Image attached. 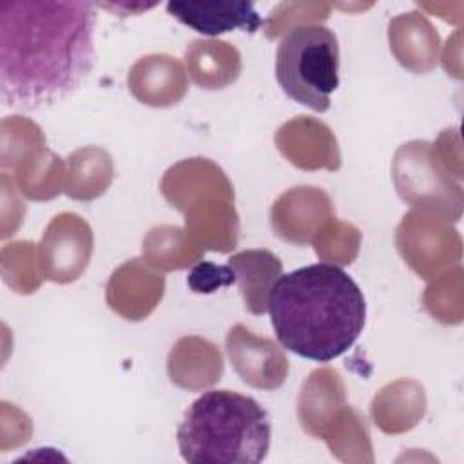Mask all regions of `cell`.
I'll use <instances>...</instances> for the list:
<instances>
[{"label": "cell", "mask_w": 464, "mask_h": 464, "mask_svg": "<svg viewBox=\"0 0 464 464\" xmlns=\"http://www.w3.org/2000/svg\"><path fill=\"white\" fill-rule=\"evenodd\" d=\"M161 192L169 205L181 212L212 196L234 198L225 172L205 158L185 160L170 167L163 176Z\"/></svg>", "instance_id": "12"}, {"label": "cell", "mask_w": 464, "mask_h": 464, "mask_svg": "<svg viewBox=\"0 0 464 464\" xmlns=\"http://www.w3.org/2000/svg\"><path fill=\"white\" fill-rule=\"evenodd\" d=\"M96 7H105V9H111V11H120V9H125V14L123 16H129V14H138L141 11H147L150 7H154V4H96Z\"/></svg>", "instance_id": "29"}, {"label": "cell", "mask_w": 464, "mask_h": 464, "mask_svg": "<svg viewBox=\"0 0 464 464\" xmlns=\"http://www.w3.org/2000/svg\"><path fill=\"white\" fill-rule=\"evenodd\" d=\"M276 78L294 102L324 112L339 87V44L335 34L315 22L285 31L276 53Z\"/></svg>", "instance_id": "4"}, {"label": "cell", "mask_w": 464, "mask_h": 464, "mask_svg": "<svg viewBox=\"0 0 464 464\" xmlns=\"http://www.w3.org/2000/svg\"><path fill=\"white\" fill-rule=\"evenodd\" d=\"M167 11L187 27L207 36L234 29L256 33L265 25L252 2H169Z\"/></svg>", "instance_id": "14"}, {"label": "cell", "mask_w": 464, "mask_h": 464, "mask_svg": "<svg viewBox=\"0 0 464 464\" xmlns=\"http://www.w3.org/2000/svg\"><path fill=\"white\" fill-rule=\"evenodd\" d=\"M192 80L203 89H223L241 72V56L234 45L221 40H194L185 51Z\"/></svg>", "instance_id": "20"}, {"label": "cell", "mask_w": 464, "mask_h": 464, "mask_svg": "<svg viewBox=\"0 0 464 464\" xmlns=\"http://www.w3.org/2000/svg\"><path fill=\"white\" fill-rule=\"evenodd\" d=\"M187 283L196 294H212L221 286L236 283V274L228 265H214L203 261L190 270Z\"/></svg>", "instance_id": "28"}, {"label": "cell", "mask_w": 464, "mask_h": 464, "mask_svg": "<svg viewBox=\"0 0 464 464\" xmlns=\"http://www.w3.org/2000/svg\"><path fill=\"white\" fill-rule=\"evenodd\" d=\"M13 170V181L29 199H51L60 194L65 183L62 160L45 147L27 156Z\"/></svg>", "instance_id": "23"}, {"label": "cell", "mask_w": 464, "mask_h": 464, "mask_svg": "<svg viewBox=\"0 0 464 464\" xmlns=\"http://www.w3.org/2000/svg\"><path fill=\"white\" fill-rule=\"evenodd\" d=\"M281 154L299 169H339L341 158L332 130L314 118L299 116L286 121L276 134Z\"/></svg>", "instance_id": "11"}, {"label": "cell", "mask_w": 464, "mask_h": 464, "mask_svg": "<svg viewBox=\"0 0 464 464\" xmlns=\"http://www.w3.org/2000/svg\"><path fill=\"white\" fill-rule=\"evenodd\" d=\"M92 254V230L78 214L54 216L38 245V268L53 283L76 281Z\"/></svg>", "instance_id": "7"}, {"label": "cell", "mask_w": 464, "mask_h": 464, "mask_svg": "<svg viewBox=\"0 0 464 464\" xmlns=\"http://www.w3.org/2000/svg\"><path fill=\"white\" fill-rule=\"evenodd\" d=\"M335 218L330 198L315 187L286 190L272 207L270 219L276 234L285 241L304 245Z\"/></svg>", "instance_id": "9"}, {"label": "cell", "mask_w": 464, "mask_h": 464, "mask_svg": "<svg viewBox=\"0 0 464 464\" xmlns=\"http://www.w3.org/2000/svg\"><path fill=\"white\" fill-rule=\"evenodd\" d=\"M359 230L348 223L335 221V218L328 221L314 237L317 256L341 265H350L353 261L359 250Z\"/></svg>", "instance_id": "27"}, {"label": "cell", "mask_w": 464, "mask_h": 464, "mask_svg": "<svg viewBox=\"0 0 464 464\" xmlns=\"http://www.w3.org/2000/svg\"><path fill=\"white\" fill-rule=\"evenodd\" d=\"M129 91L145 105L170 107L183 100L188 80L176 58L169 54H149L140 58L127 76Z\"/></svg>", "instance_id": "13"}, {"label": "cell", "mask_w": 464, "mask_h": 464, "mask_svg": "<svg viewBox=\"0 0 464 464\" xmlns=\"http://www.w3.org/2000/svg\"><path fill=\"white\" fill-rule=\"evenodd\" d=\"M344 404V386L339 373L332 368L312 372L299 395L301 426L314 437H323L328 422Z\"/></svg>", "instance_id": "19"}, {"label": "cell", "mask_w": 464, "mask_h": 464, "mask_svg": "<svg viewBox=\"0 0 464 464\" xmlns=\"http://www.w3.org/2000/svg\"><path fill=\"white\" fill-rule=\"evenodd\" d=\"M446 218L428 210H413L397 228V248L404 261L424 279L460 257V237Z\"/></svg>", "instance_id": "6"}, {"label": "cell", "mask_w": 464, "mask_h": 464, "mask_svg": "<svg viewBox=\"0 0 464 464\" xmlns=\"http://www.w3.org/2000/svg\"><path fill=\"white\" fill-rule=\"evenodd\" d=\"M96 4L4 0L0 4V96L34 111L76 91L94 67Z\"/></svg>", "instance_id": "1"}, {"label": "cell", "mask_w": 464, "mask_h": 464, "mask_svg": "<svg viewBox=\"0 0 464 464\" xmlns=\"http://www.w3.org/2000/svg\"><path fill=\"white\" fill-rule=\"evenodd\" d=\"M228 266L236 274L245 308L256 315L265 314L270 290L283 270L279 257L268 250H243L228 259Z\"/></svg>", "instance_id": "18"}, {"label": "cell", "mask_w": 464, "mask_h": 464, "mask_svg": "<svg viewBox=\"0 0 464 464\" xmlns=\"http://www.w3.org/2000/svg\"><path fill=\"white\" fill-rule=\"evenodd\" d=\"M199 248L183 228L156 227L143 239L145 259L161 270H179L201 259Z\"/></svg>", "instance_id": "24"}, {"label": "cell", "mask_w": 464, "mask_h": 464, "mask_svg": "<svg viewBox=\"0 0 464 464\" xmlns=\"http://www.w3.org/2000/svg\"><path fill=\"white\" fill-rule=\"evenodd\" d=\"M393 181L399 196L422 210L457 221L462 212V190L428 141L404 143L393 158Z\"/></svg>", "instance_id": "5"}, {"label": "cell", "mask_w": 464, "mask_h": 464, "mask_svg": "<svg viewBox=\"0 0 464 464\" xmlns=\"http://www.w3.org/2000/svg\"><path fill=\"white\" fill-rule=\"evenodd\" d=\"M112 172L111 156L103 149H80L69 156L63 190L72 199L91 201L107 190Z\"/></svg>", "instance_id": "21"}, {"label": "cell", "mask_w": 464, "mask_h": 464, "mask_svg": "<svg viewBox=\"0 0 464 464\" xmlns=\"http://www.w3.org/2000/svg\"><path fill=\"white\" fill-rule=\"evenodd\" d=\"M234 198L212 196L188 207L185 214V232L199 248L230 252L237 243V214Z\"/></svg>", "instance_id": "15"}, {"label": "cell", "mask_w": 464, "mask_h": 464, "mask_svg": "<svg viewBox=\"0 0 464 464\" xmlns=\"http://www.w3.org/2000/svg\"><path fill=\"white\" fill-rule=\"evenodd\" d=\"M227 352L243 382L259 390L279 388L288 373L285 353L266 337H259L243 324L227 335Z\"/></svg>", "instance_id": "8"}, {"label": "cell", "mask_w": 464, "mask_h": 464, "mask_svg": "<svg viewBox=\"0 0 464 464\" xmlns=\"http://www.w3.org/2000/svg\"><path fill=\"white\" fill-rule=\"evenodd\" d=\"M45 147V138L40 127L31 120L9 116L2 121V156L0 163L5 169H14L27 156Z\"/></svg>", "instance_id": "25"}, {"label": "cell", "mask_w": 464, "mask_h": 464, "mask_svg": "<svg viewBox=\"0 0 464 464\" xmlns=\"http://www.w3.org/2000/svg\"><path fill=\"white\" fill-rule=\"evenodd\" d=\"M34 243L16 241L2 248L4 281L18 294H33L40 286V268L34 263Z\"/></svg>", "instance_id": "26"}, {"label": "cell", "mask_w": 464, "mask_h": 464, "mask_svg": "<svg viewBox=\"0 0 464 464\" xmlns=\"http://www.w3.org/2000/svg\"><path fill=\"white\" fill-rule=\"evenodd\" d=\"M165 277L152 272L141 259H129L116 268L107 283V303L129 321L145 319L161 301Z\"/></svg>", "instance_id": "10"}, {"label": "cell", "mask_w": 464, "mask_h": 464, "mask_svg": "<svg viewBox=\"0 0 464 464\" xmlns=\"http://www.w3.org/2000/svg\"><path fill=\"white\" fill-rule=\"evenodd\" d=\"M390 47L399 63L413 72L430 71L439 54V34L420 13H404L390 22Z\"/></svg>", "instance_id": "17"}, {"label": "cell", "mask_w": 464, "mask_h": 464, "mask_svg": "<svg viewBox=\"0 0 464 464\" xmlns=\"http://www.w3.org/2000/svg\"><path fill=\"white\" fill-rule=\"evenodd\" d=\"M169 377L187 390H203L216 384L223 373V359L216 344L201 337H181L169 355Z\"/></svg>", "instance_id": "16"}, {"label": "cell", "mask_w": 464, "mask_h": 464, "mask_svg": "<svg viewBox=\"0 0 464 464\" xmlns=\"http://www.w3.org/2000/svg\"><path fill=\"white\" fill-rule=\"evenodd\" d=\"M268 312L283 348L304 359L330 362L357 341L366 303L343 268L317 263L281 274L270 290Z\"/></svg>", "instance_id": "2"}, {"label": "cell", "mask_w": 464, "mask_h": 464, "mask_svg": "<svg viewBox=\"0 0 464 464\" xmlns=\"http://www.w3.org/2000/svg\"><path fill=\"white\" fill-rule=\"evenodd\" d=\"M270 435V417L256 399L210 390L188 406L176 439L187 462L257 464L268 453Z\"/></svg>", "instance_id": "3"}, {"label": "cell", "mask_w": 464, "mask_h": 464, "mask_svg": "<svg viewBox=\"0 0 464 464\" xmlns=\"http://www.w3.org/2000/svg\"><path fill=\"white\" fill-rule=\"evenodd\" d=\"M375 397L392 402H372L375 424L386 433H399L411 428L424 413V392L413 381H395L384 386Z\"/></svg>", "instance_id": "22"}]
</instances>
